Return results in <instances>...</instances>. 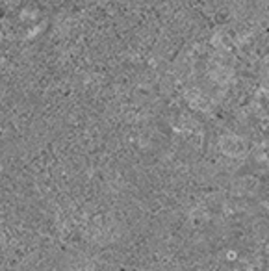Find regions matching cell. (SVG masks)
<instances>
[{"instance_id": "obj_1", "label": "cell", "mask_w": 269, "mask_h": 271, "mask_svg": "<svg viewBox=\"0 0 269 271\" xmlns=\"http://www.w3.org/2000/svg\"><path fill=\"white\" fill-rule=\"evenodd\" d=\"M243 147H245V143L241 141L240 138H225L223 139V150L227 152V154H241L243 152Z\"/></svg>"}]
</instances>
